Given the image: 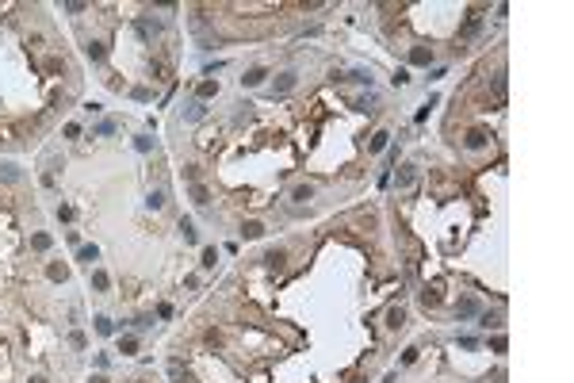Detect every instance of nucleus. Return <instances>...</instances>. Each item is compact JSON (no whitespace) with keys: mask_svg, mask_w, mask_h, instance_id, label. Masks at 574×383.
Instances as JSON below:
<instances>
[{"mask_svg":"<svg viewBox=\"0 0 574 383\" xmlns=\"http://www.w3.org/2000/svg\"><path fill=\"white\" fill-rule=\"evenodd\" d=\"M134 31H138L142 43H153V39L161 35V19H153V16H138V19H134Z\"/></svg>","mask_w":574,"mask_h":383,"instance_id":"f257e3e1","label":"nucleus"},{"mask_svg":"<svg viewBox=\"0 0 574 383\" xmlns=\"http://www.w3.org/2000/svg\"><path fill=\"white\" fill-rule=\"evenodd\" d=\"M456 314H460V318H475V314H478V299H475V295L460 299V307H456Z\"/></svg>","mask_w":574,"mask_h":383,"instance_id":"f03ea898","label":"nucleus"},{"mask_svg":"<svg viewBox=\"0 0 574 383\" xmlns=\"http://www.w3.org/2000/svg\"><path fill=\"white\" fill-rule=\"evenodd\" d=\"M188 196H191V203H195V207H207V203H211V192L203 188V184H191Z\"/></svg>","mask_w":574,"mask_h":383,"instance_id":"7ed1b4c3","label":"nucleus"},{"mask_svg":"<svg viewBox=\"0 0 574 383\" xmlns=\"http://www.w3.org/2000/svg\"><path fill=\"white\" fill-rule=\"evenodd\" d=\"M429 61H433V50H429V46H414V50H409V65H429Z\"/></svg>","mask_w":574,"mask_h":383,"instance_id":"20e7f679","label":"nucleus"},{"mask_svg":"<svg viewBox=\"0 0 574 383\" xmlns=\"http://www.w3.org/2000/svg\"><path fill=\"white\" fill-rule=\"evenodd\" d=\"M283 261H287V253H283V249H268V253H264V264H268L272 272L283 269Z\"/></svg>","mask_w":574,"mask_h":383,"instance_id":"39448f33","label":"nucleus"},{"mask_svg":"<svg viewBox=\"0 0 574 383\" xmlns=\"http://www.w3.org/2000/svg\"><path fill=\"white\" fill-rule=\"evenodd\" d=\"M264 77H268V69H264V65H257V69H249V73L241 77V85H245V88H257Z\"/></svg>","mask_w":574,"mask_h":383,"instance_id":"423d86ee","label":"nucleus"},{"mask_svg":"<svg viewBox=\"0 0 574 383\" xmlns=\"http://www.w3.org/2000/svg\"><path fill=\"white\" fill-rule=\"evenodd\" d=\"M414 180H418V165H402L398 169V188H409Z\"/></svg>","mask_w":574,"mask_h":383,"instance_id":"0eeeda50","label":"nucleus"},{"mask_svg":"<svg viewBox=\"0 0 574 383\" xmlns=\"http://www.w3.org/2000/svg\"><path fill=\"white\" fill-rule=\"evenodd\" d=\"M291 88H295V73H279V81H276V88H272V92L283 96V92H291Z\"/></svg>","mask_w":574,"mask_h":383,"instance_id":"6e6552de","label":"nucleus"},{"mask_svg":"<svg viewBox=\"0 0 574 383\" xmlns=\"http://www.w3.org/2000/svg\"><path fill=\"white\" fill-rule=\"evenodd\" d=\"M203 115H207V107H203V100H191V104L184 107V119H191V123H195V119H203Z\"/></svg>","mask_w":574,"mask_h":383,"instance_id":"1a4fd4ad","label":"nucleus"},{"mask_svg":"<svg viewBox=\"0 0 574 383\" xmlns=\"http://www.w3.org/2000/svg\"><path fill=\"white\" fill-rule=\"evenodd\" d=\"M486 138H490L486 131H467V149H482V146H486Z\"/></svg>","mask_w":574,"mask_h":383,"instance_id":"9d476101","label":"nucleus"},{"mask_svg":"<svg viewBox=\"0 0 574 383\" xmlns=\"http://www.w3.org/2000/svg\"><path fill=\"white\" fill-rule=\"evenodd\" d=\"M0 180H8V184H16L19 180V169L12 165V161H0Z\"/></svg>","mask_w":574,"mask_h":383,"instance_id":"9b49d317","label":"nucleus"},{"mask_svg":"<svg viewBox=\"0 0 574 383\" xmlns=\"http://www.w3.org/2000/svg\"><path fill=\"white\" fill-rule=\"evenodd\" d=\"M291 200H295V203H310L314 200V188H310V184H299V188L291 192Z\"/></svg>","mask_w":574,"mask_h":383,"instance_id":"f8f14e48","label":"nucleus"},{"mask_svg":"<svg viewBox=\"0 0 574 383\" xmlns=\"http://www.w3.org/2000/svg\"><path fill=\"white\" fill-rule=\"evenodd\" d=\"M215 92H218V81H203V85L195 88V100H211Z\"/></svg>","mask_w":574,"mask_h":383,"instance_id":"ddd939ff","label":"nucleus"},{"mask_svg":"<svg viewBox=\"0 0 574 383\" xmlns=\"http://www.w3.org/2000/svg\"><path fill=\"white\" fill-rule=\"evenodd\" d=\"M387 142H391V134H387V131H379V134H372L367 149H372V154H379V149H387Z\"/></svg>","mask_w":574,"mask_h":383,"instance_id":"4468645a","label":"nucleus"},{"mask_svg":"<svg viewBox=\"0 0 574 383\" xmlns=\"http://www.w3.org/2000/svg\"><path fill=\"white\" fill-rule=\"evenodd\" d=\"M146 207H149V211H161V207H165V192H161V188L149 192V196H146Z\"/></svg>","mask_w":574,"mask_h":383,"instance_id":"2eb2a0df","label":"nucleus"},{"mask_svg":"<svg viewBox=\"0 0 574 383\" xmlns=\"http://www.w3.org/2000/svg\"><path fill=\"white\" fill-rule=\"evenodd\" d=\"M402 322H406V314H402V307L387 311V326H391V330H402Z\"/></svg>","mask_w":574,"mask_h":383,"instance_id":"dca6fc26","label":"nucleus"},{"mask_svg":"<svg viewBox=\"0 0 574 383\" xmlns=\"http://www.w3.org/2000/svg\"><path fill=\"white\" fill-rule=\"evenodd\" d=\"M241 234H245V238H264V226L257 222V218H249V222L241 226Z\"/></svg>","mask_w":574,"mask_h":383,"instance_id":"f3484780","label":"nucleus"},{"mask_svg":"<svg viewBox=\"0 0 574 383\" xmlns=\"http://www.w3.org/2000/svg\"><path fill=\"white\" fill-rule=\"evenodd\" d=\"M96 257H100V249H96V245H80V253H77V261H85V264H92Z\"/></svg>","mask_w":574,"mask_h":383,"instance_id":"a211bd4d","label":"nucleus"},{"mask_svg":"<svg viewBox=\"0 0 574 383\" xmlns=\"http://www.w3.org/2000/svg\"><path fill=\"white\" fill-rule=\"evenodd\" d=\"M92 287H96V291H107V287H111L107 272H100V269H96V272H92Z\"/></svg>","mask_w":574,"mask_h":383,"instance_id":"6ab92c4d","label":"nucleus"},{"mask_svg":"<svg viewBox=\"0 0 574 383\" xmlns=\"http://www.w3.org/2000/svg\"><path fill=\"white\" fill-rule=\"evenodd\" d=\"M341 81H360V85H372V73H364V69H352V73H345Z\"/></svg>","mask_w":574,"mask_h":383,"instance_id":"aec40b11","label":"nucleus"},{"mask_svg":"<svg viewBox=\"0 0 574 383\" xmlns=\"http://www.w3.org/2000/svg\"><path fill=\"white\" fill-rule=\"evenodd\" d=\"M46 276H50V280H61V284H65V276H69V272H65V264H50V269H46Z\"/></svg>","mask_w":574,"mask_h":383,"instance_id":"412c9836","label":"nucleus"},{"mask_svg":"<svg viewBox=\"0 0 574 383\" xmlns=\"http://www.w3.org/2000/svg\"><path fill=\"white\" fill-rule=\"evenodd\" d=\"M96 333H104V337L115 333V322H111V318H96Z\"/></svg>","mask_w":574,"mask_h":383,"instance_id":"4be33fe9","label":"nucleus"},{"mask_svg":"<svg viewBox=\"0 0 574 383\" xmlns=\"http://www.w3.org/2000/svg\"><path fill=\"white\" fill-rule=\"evenodd\" d=\"M31 245H35L38 253H46V249H50V234H35V238H31Z\"/></svg>","mask_w":574,"mask_h":383,"instance_id":"5701e85b","label":"nucleus"},{"mask_svg":"<svg viewBox=\"0 0 574 383\" xmlns=\"http://www.w3.org/2000/svg\"><path fill=\"white\" fill-rule=\"evenodd\" d=\"M180 234H184V242H195V226H191L188 218H180Z\"/></svg>","mask_w":574,"mask_h":383,"instance_id":"b1692460","label":"nucleus"},{"mask_svg":"<svg viewBox=\"0 0 574 383\" xmlns=\"http://www.w3.org/2000/svg\"><path fill=\"white\" fill-rule=\"evenodd\" d=\"M85 54H88L92 61H100V58H104V46H100V43H88V46H85Z\"/></svg>","mask_w":574,"mask_h":383,"instance_id":"393cba45","label":"nucleus"},{"mask_svg":"<svg viewBox=\"0 0 574 383\" xmlns=\"http://www.w3.org/2000/svg\"><path fill=\"white\" fill-rule=\"evenodd\" d=\"M134 149H138V154H149V149H153V138H134Z\"/></svg>","mask_w":574,"mask_h":383,"instance_id":"a878e982","label":"nucleus"},{"mask_svg":"<svg viewBox=\"0 0 574 383\" xmlns=\"http://www.w3.org/2000/svg\"><path fill=\"white\" fill-rule=\"evenodd\" d=\"M169 375H173V383H180V379H184V368H180V360H173V364H169Z\"/></svg>","mask_w":574,"mask_h":383,"instance_id":"bb28decb","label":"nucleus"},{"mask_svg":"<svg viewBox=\"0 0 574 383\" xmlns=\"http://www.w3.org/2000/svg\"><path fill=\"white\" fill-rule=\"evenodd\" d=\"M215 261H218V253L215 249H203V269H215Z\"/></svg>","mask_w":574,"mask_h":383,"instance_id":"cd10ccee","label":"nucleus"},{"mask_svg":"<svg viewBox=\"0 0 574 383\" xmlns=\"http://www.w3.org/2000/svg\"><path fill=\"white\" fill-rule=\"evenodd\" d=\"M96 134H115V123H111V119H104V123H96Z\"/></svg>","mask_w":574,"mask_h":383,"instance_id":"c85d7f7f","label":"nucleus"},{"mask_svg":"<svg viewBox=\"0 0 574 383\" xmlns=\"http://www.w3.org/2000/svg\"><path fill=\"white\" fill-rule=\"evenodd\" d=\"M122 353H138V341H134V337H122Z\"/></svg>","mask_w":574,"mask_h":383,"instance_id":"c756f323","label":"nucleus"},{"mask_svg":"<svg viewBox=\"0 0 574 383\" xmlns=\"http://www.w3.org/2000/svg\"><path fill=\"white\" fill-rule=\"evenodd\" d=\"M58 218H61V222H69V218H73V207H69V203H65V207H58Z\"/></svg>","mask_w":574,"mask_h":383,"instance_id":"7c9ffc66","label":"nucleus"},{"mask_svg":"<svg viewBox=\"0 0 574 383\" xmlns=\"http://www.w3.org/2000/svg\"><path fill=\"white\" fill-rule=\"evenodd\" d=\"M69 345H73V349H85V333L77 330V333H73V337H69Z\"/></svg>","mask_w":574,"mask_h":383,"instance_id":"2f4dec72","label":"nucleus"},{"mask_svg":"<svg viewBox=\"0 0 574 383\" xmlns=\"http://www.w3.org/2000/svg\"><path fill=\"white\" fill-rule=\"evenodd\" d=\"M92 383H107V379H104V375H92Z\"/></svg>","mask_w":574,"mask_h":383,"instance_id":"473e14b6","label":"nucleus"},{"mask_svg":"<svg viewBox=\"0 0 574 383\" xmlns=\"http://www.w3.org/2000/svg\"><path fill=\"white\" fill-rule=\"evenodd\" d=\"M31 383H46V379H43V375H35V379H31Z\"/></svg>","mask_w":574,"mask_h":383,"instance_id":"72a5a7b5","label":"nucleus"}]
</instances>
